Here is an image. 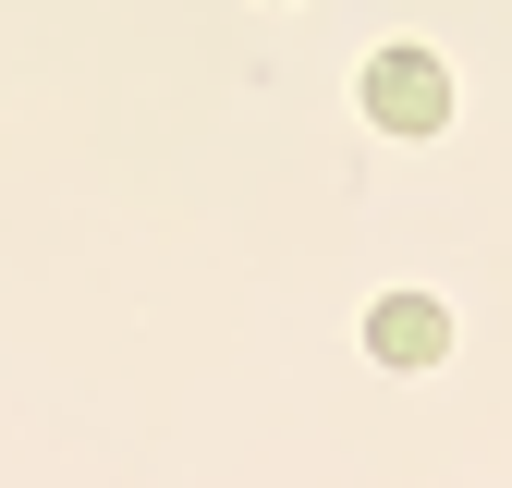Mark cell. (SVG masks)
<instances>
[{"mask_svg":"<svg viewBox=\"0 0 512 488\" xmlns=\"http://www.w3.org/2000/svg\"><path fill=\"white\" fill-rule=\"evenodd\" d=\"M354 98H366L378 135H452V61L439 49H378L354 74Z\"/></svg>","mask_w":512,"mask_h":488,"instance_id":"obj_1","label":"cell"},{"mask_svg":"<svg viewBox=\"0 0 512 488\" xmlns=\"http://www.w3.org/2000/svg\"><path fill=\"white\" fill-rule=\"evenodd\" d=\"M366 354L403 366V379L439 366V354H452V305H439V293H378V305H366Z\"/></svg>","mask_w":512,"mask_h":488,"instance_id":"obj_2","label":"cell"}]
</instances>
